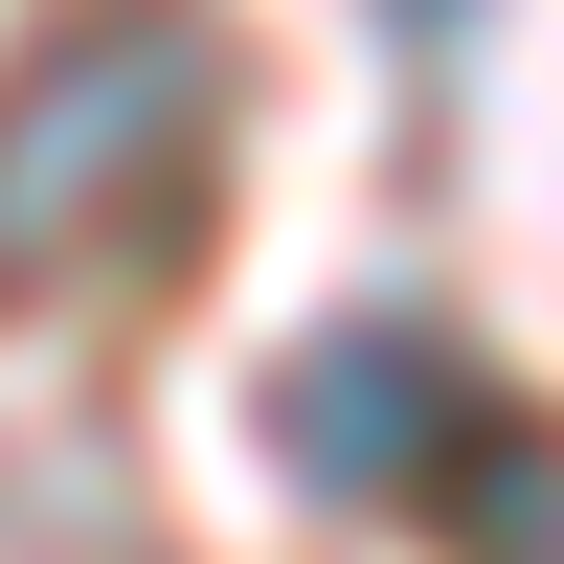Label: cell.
Segmentation results:
<instances>
[{"mask_svg":"<svg viewBox=\"0 0 564 564\" xmlns=\"http://www.w3.org/2000/svg\"><path fill=\"white\" fill-rule=\"evenodd\" d=\"M204 23L181 0H90L68 45L0 68V294L90 271L113 226H159V181H204Z\"/></svg>","mask_w":564,"mask_h":564,"instance_id":"6da1fadb","label":"cell"},{"mask_svg":"<svg viewBox=\"0 0 564 564\" xmlns=\"http://www.w3.org/2000/svg\"><path fill=\"white\" fill-rule=\"evenodd\" d=\"M452 430H475V384H452V339H316L294 384H271V452H294L316 497H430L452 475Z\"/></svg>","mask_w":564,"mask_h":564,"instance_id":"7a4b0ae2","label":"cell"}]
</instances>
